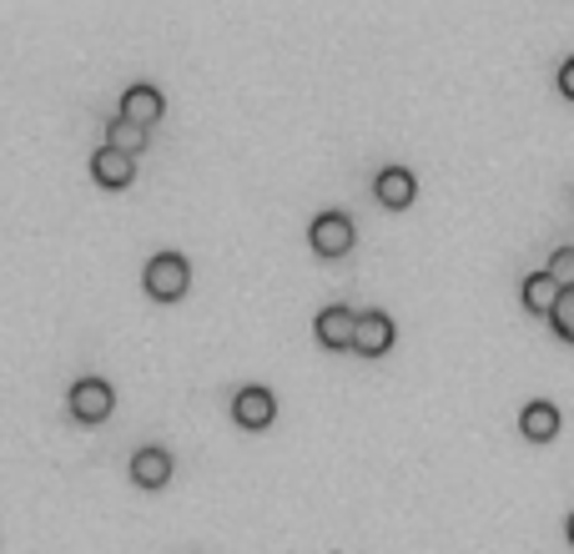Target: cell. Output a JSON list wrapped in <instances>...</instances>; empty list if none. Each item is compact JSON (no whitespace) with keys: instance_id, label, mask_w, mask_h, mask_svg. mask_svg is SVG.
<instances>
[{"instance_id":"obj_2","label":"cell","mask_w":574,"mask_h":554,"mask_svg":"<svg viewBox=\"0 0 574 554\" xmlns=\"http://www.w3.org/2000/svg\"><path fill=\"white\" fill-rule=\"evenodd\" d=\"M65 404H71V419L101 423V419H111V404H117V394H111V383H106V378H81V383H71Z\"/></svg>"},{"instance_id":"obj_13","label":"cell","mask_w":574,"mask_h":554,"mask_svg":"<svg viewBox=\"0 0 574 554\" xmlns=\"http://www.w3.org/2000/svg\"><path fill=\"white\" fill-rule=\"evenodd\" d=\"M106 146H111V152H121V157H136V152L146 146V132L117 117V121H106Z\"/></svg>"},{"instance_id":"obj_4","label":"cell","mask_w":574,"mask_h":554,"mask_svg":"<svg viewBox=\"0 0 574 554\" xmlns=\"http://www.w3.org/2000/svg\"><path fill=\"white\" fill-rule=\"evenodd\" d=\"M167 117V96L152 86V81H136V86H127V96H121V121H131V127H152V121Z\"/></svg>"},{"instance_id":"obj_16","label":"cell","mask_w":574,"mask_h":554,"mask_svg":"<svg viewBox=\"0 0 574 554\" xmlns=\"http://www.w3.org/2000/svg\"><path fill=\"white\" fill-rule=\"evenodd\" d=\"M560 92L574 101V56H570V61H564V67H560Z\"/></svg>"},{"instance_id":"obj_14","label":"cell","mask_w":574,"mask_h":554,"mask_svg":"<svg viewBox=\"0 0 574 554\" xmlns=\"http://www.w3.org/2000/svg\"><path fill=\"white\" fill-rule=\"evenodd\" d=\"M549 323H554V333H560L564 344H574V288H564V292H560V303H554Z\"/></svg>"},{"instance_id":"obj_15","label":"cell","mask_w":574,"mask_h":554,"mask_svg":"<svg viewBox=\"0 0 574 554\" xmlns=\"http://www.w3.org/2000/svg\"><path fill=\"white\" fill-rule=\"evenodd\" d=\"M560 288H574V248H554L549 252V267H545Z\"/></svg>"},{"instance_id":"obj_6","label":"cell","mask_w":574,"mask_h":554,"mask_svg":"<svg viewBox=\"0 0 574 554\" xmlns=\"http://www.w3.org/2000/svg\"><path fill=\"white\" fill-rule=\"evenodd\" d=\"M352 348L368 358H379L393 348V317L379 313V308H368V313H358V333H352Z\"/></svg>"},{"instance_id":"obj_1","label":"cell","mask_w":574,"mask_h":554,"mask_svg":"<svg viewBox=\"0 0 574 554\" xmlns=\"http://www.w3.org/2000/svg\"><path fill=\"white\" fill-rule=\"evenodd\" d=\"M142 282H146V292H152L157 303H177V298L187 292V282H192V267H187L182 252H157V257L146 263Z\"/></svg>"},{"instance_id":"obj_17","label":"cell","mask_w":574,"mask_h":554,"mask_svg":"<svg viewBox=\"0 0 574 554\" xmlns=\"http://www.w3.org/2000/svg\"><path fill=\"white\" fill-rule=\"evenodd\" d=\"M564 534H570V544H574V515H570V525H564Z\"/></svg>"},{"instance_id":"obj_5","label":"cell","mask_w":574,"mask_h":554,"mask_svg":"<svg viewBox=\"0 0 574 554\" xmlns=\"http://www.w3.org/2000/svg\"><path fill=\"white\" fill-rule=\"evenodd\" d=\"M232 419L242 423V429H267V423L277 419V398H273V388H262V383H248V388H237V398H232Z\"/></svg>"},{"instance_id":"obj_10","label":"cell","mask_w":574,"mask_h":554,"mask_svg":"<svg viewBox=\"0 0 574 554\" xmlns=\"http://www.w3.org/2000/svg\"><path fill=\"white\" fill-rule=\"evenodd\" d=\"M519 429H524V438H529V444H549V438L560 434V409H554V404H545V398H535V404H524Z\"/></svg>"},{"instance_id":"obj_7","label":"cell","mask_w":574,"mask_h":554,"mask_svg":"<svg viewBox=\"0 0 574 554\" xmlns=\"http://www.w3.org/2000/svg\"><path fill=\"white\" fill-rule=\"evenodd\" d=\"M352 333H358V313L352 308L333 303L318 313V344L323 348H352Z\"/></svg>"},{"instance_id":"obj_8","label":"cell","mask_w":574,"mask_h":554,"mask_svg":"<svg viewBox=\"0 0 574 554\" xmlns=\"http://www.w3.org/2000/svg\"><path fill=\"white\" fill-rule=\"evenodd\" d=\"M131 479L142 489H162L171 479V454L162 444H142V449L131 454Z\"/></svg>"},{"instance_id":"obj_11","label":"cell","mask_w":574,"mask_h":554,"mask_svg":"<svg viewBox=\"0 0 574 554\" xmlns=\"http://www.w3.org/2000/svg\"><path fill=\"white\" fill-rule=\"evenodd\" d=\"M92 177L101 186H127L131 177H136V161L121 157V152H111V146H96L92 152Z\"/></svg>"},{"instance_id":"obj_12","label":"cell","mask_w":574,"mask_h":554,"mask_svg":"<svg viewBox=\"0 0 574 554\" xmlns=\"http://www.w3.org/2000/svg\"><path fill=\"white\" fill-rule=\"evenodd\" d=\"M560 292L564 288L549 273H529V277H524V308H529V313H554Z\"/></svg>"},{"instance_id":"obj_9","label":"cell","mask_w":574,"mask_h":554,"mask_svg":"<svg viewBox=\"0 0 574 554\" xmlns=\"http://www.w3.org/2000/svg\"><path fill=\"white\" fill-rule=\"evenodd\" d=\"M414 192H418V182L408 167H383V172L373 177V197H379L383 207H408Z\"/></svg>"},{"instance_id":"obj_3","label":"cell","mask_w":574,"mask_h":554,"mask_svg":"<svg viewBox=\"0 0 574 554\" xmlns=\"http://www.w3.org/2000/svg\"><path fill=\"white\" fill-rule=\"evenodd\" d=\"M308 242H313L323 257H343L352 248V222L348 212H318L313 227H308Z\"/></svg>"}]
</instances>
